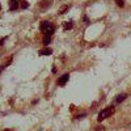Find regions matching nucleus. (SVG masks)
Returning <instances> with one entry per match:
<instances>
[{"label":"nucleus","instance_id":"1","mask_svg":"<svg viewBox=\"0 0 131 131\" xmlns=\"http://www.w3.org/2000/svg\"><path fill=\"white\" fill-rule=\"evenodd\" d=\"M113 113H114V106H107V107L102 109V110L98 113V115H97V121H98V122H102L104 119L109 118Z\"/></svg>","mask_w":131,"mask_h":131},{"label":"nucleus","instance_id":"2","mask_svg":"<svg viewBox=\"0 0 131 131\" xmlns=\"http://www.w3.org/2000/svg\"><path fill=\"white\" fill-rule=\"evenodd\" d=\"M68 79H70V75H68V73H64V75H62L60 78L58 79V85H60V86L66 85V84H67V81H68Z\"/></svg>","mask_w":131,"mask_h":131},{"label":"nucleus","instance_id":"7","mask_svg":"<svg viewBox=\"0 0 131 131\" xmlns=\"http://www.w3.org/2000/svg\"><path fill=\"white\" fill-rule=\"evenodd\" d=\"M50 42H51V36H45L43 37V45L45 46H47Z\"/></svg>","mask_w":131,"mask_h":131},{"label":"nucleus","instance_id":"10","mask_svg":"<svg viewBox=\"0 0 131 131\" xmlns=\"http://www.w3.org/2000/svg\"><path fill=\"white\" fill-rule=\"evenodd\" d=\"M21 3H23V4H21V8H29V3L28 2H21Z\"/></svg>","mask_w":131,"mask_h":131},{"label":"nucleus","instance_id":"6","mask_svg":"<svg viewBox=\"0 0 131 131\" xmlns=\"http://www.w3.org/2000/svg\"><path fill=\"white\" fill-rule=\"evenodd\" d=\"M73 28V23L72 21H67V23H63V29L64 30H70Z\"/></svg>","mask_w":131,"mask_h":131},{"label":"nucleus","instance_id":"14","mask_svg":"<svg viewBox=\"0 0 131 131\" xmlns=\"http://www.w3.org/2000/svg\"><path fill=\"white\" fill-rule=\"evenodd\" d=\"M4 41H5V38H2V39H0V46L3 45V42H4Z\"/></svg>","mask_w":131,"mask_h":131},{"label":"nucleus","instance_id":"15","mask_svg":"<svg viewBox=\"0 0 131 131\" xmlns=\"http://www.w3.org/2000/svg\"><path fill=\"white\" fill-rule=\"evenodd\" d=\"M2 70H3V68H2V67H0V73H2Z\"/></svg>","mask_w":131,"mask_h":131},{"label":"nucleus","instance_id":"5","mask_svg":"<svg viewBox=\"0 0 131 131\" xmlns=\"http://www.w3.org/2000/svg\"><path fill=\"white\" fill-rule=\"evenodd\" d=\"M126 97H127V94H126V93H121V94H118V96H117V98H115V102H117V104H119V102L125 101V100H126Z\"/></svg>","mask_w":131,"mask_h":131},{"label":"nucleus","instance_id":"9","mask_svg":"<svg viewBox=\"0 0 131 131\" xmlns=\"http://www.w3.org/2000/svg\"><path fill=\"white\" fill-rule=\"evenodd\" d=\"M118 7H125V0H115Z\"/></svg>","mask_w":131,"mask_h":131},{"label":"nucleus","instance_id":"13","mask_svg":"<svg viewBox=\"0 0 131 131\" xmlns=\"http://www.w3.org/2000/svg\"><path fill=\"white\" fill-rule=\"evenodd\" d=\"M96 131H104V127H102V126H100V127H97V128H96Z\"/></svg>","mask_w":131,"mask_h":131},{"label":"nucleus","instance_id":"16","mask_svg":"<svg viewBox=\"0 0 131 131\" xmlns=\"http://www.w3.org/2000/svg\"><path fill=\"white\" fill-rule=\"evenodd\" d=\"M0 9H2V5H0Z\"/></svg>","mask_w":131,"mask_h":131},{"label":"nucleus","instance_id":"12","mask_svg":"<svg viewBox=\"0 0 131 131\" xmlns=\"http://www.w3.org/2000/svg\"><path fill=\"white\" fill-rule=\"evenodd\" d=\"M85 115H86V114H85V113H83V114H80V115H78V119H81V118H84Z\"/></svg>","mask_w":131,"mask_h":131},{"label":"nucleus","instance_id":"8","mask_svg":"<svg viewBox=\"0 0 131 131\" xmlns=\"http://www.w3.org/2000/svg\"><path fill=\"white\" fill-rule=\"evenodd\" d=\"M67 9H68V5H63V7L59 9V13H60V15H63V13L66 12V10H67Z\"/></svg>","mask_w":131,"mask_h":131},{"label":"nucleus","instance_id":"4","mask_svg":"<svg viewBox=\"0 0 131 131\" xmlns=\"http://www.w3.org/2000/svg\"><path fill=\"white\" fill-rule=\"evenodd\" d=\"M52 54V50L51 49H49L47 46L45 47V49H41L39 51H38V55H41V57H46V55H51Z\"/></svg>","mask_w":131,"mask_h":131},{"label":"nucleus","instance_id":"11","mask_svg":"<svg viewBox=\"0 0 131 131\" xmlns=\"http://www.w3.org/2000/svg\"><path fill=\"white\" fill-rule=\"evenodd\" d=\"M83 20H84V23H85V25H89V24H91V21H89V18L86 17V16H84V18H83Z\"/></svg>","mask_w":131,"mask_h":131},{"label":"nucleus","instance_id":"3","mask_svg":"<svg viewBox=\"0 0 131 131\" xmlns=\"http://www.w3.org/2000/svg\"><path fill=\"white\" fill-rule=\"evenodd\" d=\"M20 8V0H9V10H16Z\"/></svg>","mask_w":131,"mask_h":131}]
</instances>
